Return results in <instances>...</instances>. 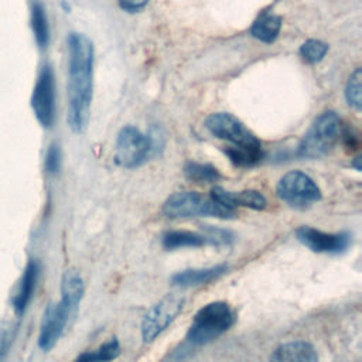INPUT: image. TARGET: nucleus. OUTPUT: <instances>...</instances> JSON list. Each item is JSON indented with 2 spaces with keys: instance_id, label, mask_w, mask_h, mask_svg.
Returning a JSON list of instances; mask_svg holds the SVG:
<instances>
[{
  "instance_id": "25",
  "label": "nucleus",
  "mask_w": 362,
  "mask_h": 362,
  "mask_svg": "<svg viewBox=\"0 0 362 362\" xmlns=\"http://www.w3.org/2000/svg\"><path fill=\"white\" fill-rule=\"evenodd\" d=\"M61 167V148L57 143H52L45 154V170L49 174H55Z\"/></svg>"
},
{
  "instance_id": "26",
  "label": "nucleus",
  "mask_w": 362,
  "mask_h": 362,
  "mask_svg": "<svg viewBox=\"0 0 362 362\" xmlns=\"http://www.w3.org/2000/svg\"><path fill=\"white\" fill-rule=\"evenodd\" d=\"M148 3V0H119V4L122 6V8L127 10V11H136L141 7H144Z\"/></svg>"
},
{
  "instance_id": "8",
  "label": "nucleus",
  "mask_w": 362,
  "mask_h": 362,
  "mask_svg": "<svg viewBox=\"0 0 362 362\" xmlns=\"http://www.w3.org/2000/svg\"><path fill=\"white\" fill-rule=\"evenodd\" d=\"M205 127L218 139L232 143L238 147H262L260 140L233 115L214 113L205 120Z\"/></svg>"
},
{
  "instance_id": "2",
  "label": "nucleus",
  "mask_w": 362,
  "mask_h": 362,
  "mask_svg": "<svg viewBox=\"0 0 362 362\" xmlns=\"http://www.w3.org/2000/svg\"><path fill=\"white\" fill-rule=\"evenodd\" d=\"M235 324V314L228 303L212 301L201 307L188 328L187 339L192 345H205Z\"/></svg>"
},
{
  "instance_id": "21",
  "label": "nucleus",
  "mask_w": 362,
  "mask_h": 362,
  "mask_svg": "<svg viewBox=\"0 0 362 362\" xmlns=\"http://www.w3.org/2000/svg\"><path fill=\"white\" fill-rule=\"evenodd\" d=\"M223 151L229 157V160L238 167H253L263 158L262 147L229 146Z\"/></svg>"
},
{
  "instance_id": "17",
  "label": "nucleus",
  "mask_w": 362,
  "mask_h": 362,
  "mask_svg": "<svg viewBox=\"0 0 362 362\" xmlns=\"http://www.w3.org/2000/svg\"><path fill=\"white\" fill-rule=\"evenodd\" d=\"M83 291L85 287L81 274L74 269L66 270L61 279V298L65 300L72 308L78 310Z\"/></svg>"
},
{
  "instance_id": "24",
  "label": "nucleus",
  "mask_w": 362,
  "mask_h": 362,
  "mask_svg": "<svg viewBox=\"0 0 362 362\" xmlns=\"http://www.w3.org/2000/svg\"><path fill=\"white\" fill-rule=\"evenodd\" d=\"M327 51H328V45L320 40H308L300 48L301 57L310 64H315L321 61L327 54Z\"/></svg>"
},
{
  "instance_id": "15",
  "label": "nucleus",
  "mask_w": 362,
  "mask_h": 362,
  "mask_svg": "<svg viewBox=\"0 0 362 362\" xmlns=\"http://www.w3.org/2000/svg\"><path fill=\"white\" fill-rule=\"evenodd\" d=\"M38 274H40L38 262L35 259H30L24 269L23 277L20 281V287L13 297V307L17 314H23L25 311V308L33 297V293L35 290Z\"/></svg>"
},
{
  "instance_id": "5",
  "label": "nucleus",
  "mask_w": 362,
  "mask_h": 362,
  "mask_svg": "<svg viewBox=\"0 0 362 362\" xmlns=\"http://www.w3.org/2000/svg\"><path fill=\"white\" fill-rule=\"evenodd\" d=\"M154 154V140L133 126L120 130L116 140V161L124 168H136Z\"/></svg>"
},
{
  "instance_id": "19",
  "label": "nucleus",
  "mask_w": 362,
  "mask_h": 362,
  "mask_svg": "<svg viewBox=\"0 0 362 362\" xmlns=\"http://www.w3.org/2000/svg\"><path fill=\"white\" fill-rule=\"evenodd\" d=\"M119 355H120V344L117 338L113 337L99 348L81 354L72 362H110L116 359Z\"/></svg>"
},
{
  "instance_id": "20",
  "label": "nucleus",
  "mask_w": 362,
  "mask_h": 362,
  "mask_svg": "<svg viewBox=\"0 0 362 362\" xmlns=\"http://www.w3.org/2000/svg\"><path fill=\"white\" fill-rule=\"evenodd\" d=\"M31 27L38 47L45 48L49 41V25L45 8L40 1H35L31 6Z\"/></svg>"
},
{
  "instance_id": "11",
  "label": "nucleus",
  "mask_w": 362,
  "mask_h": 362,
  "mask_svg": "<svg viewBox=\"0 0 362 362\" xmlns=\"http://www.w3.org/2000/svg\"><path fill=\"white\" fill-rule=\"evenodd\" d=\"M297 239L315 253L338 255L348 249L351 243V235L348 232H324L307 225L300 226L296 230Z\"/></svg>"
},
{
  "instance_id": "12",
  "label": "nucleus",
  "mask_w": 362,
  "mask_h": 362,
  "mask_svg": "<svg viewBox=\"0 0 362 362\" xmlns=\"http://www.w3.org/2000/svg\"><path fill=\"white\" fill-rule=\"evenodd\" d=\"M211 198H214L221 205H223L229 209H233V211L236 206H245V208L260 211V209H264L267 205L264 195L256 189H245V191H239V192H232L222 187H214L211 191Z\"/></svg>"
},
{
  "instance_id": "18",
  "label": "nucleus",
  "mask_w": 362,
  "mask_h": 362,
  "mask_svg": "<svg viewBox=\"0 0 362 362\" xmlns=\"http://www.w3.org/2000/svg\"><path fill=\"white\" fill-rule=\"evenodd\" d=\"M281 28V18L276 14L266 13L260 16L250 28V34L263 42H273Z\"/></svg>"
},
{
  "instance_id": "3",
  "label": "nucleus",
  "mask_w": 362,
  "mask_h": 362,
  "mask_svg": "<svg viewBox=\"0 0 362 362\" xmlns=\"http://www.w3.org/2000/svg\"><path fill=\"white\" fill-rule=\"evenodd\" d=\"M344 124L335 112H324L311 124L298 144L297 154L303 158H318L325 156L341 140Z\"/></svg>"
},
{
  "instance_id": "22",
  "label": "nucleus",
  "mask_w": 362,
  "mask_h": 362,
  "mask_svg": "<svg viewBox=\"0 0 362 362\" xmlns=\"http://www.w3.org/2000/svg\"><path fill=\"white\" fill-rule=\"evenodd\" d=\"M185 177L194 182H215L221 178L219 171L206 163L188 161L184 167Z\"/></svg>"
},
{
  "instance_id": "13",
  "label": "nucleus",
  "mask_w": 362,
  "mask_h": 362,
  "mask_svg": "<svg viewBox=\"0 0 362 362\" xmlns=\"http://www.w3.org/2000/svg\"><path fill=\"white\" fill-rule=\"evenodd\" d=\"M228 264H216L202 269H185L171 276V284L177 287H197L211 283L228 272Z\"/></svg>"
},
{
  "instance_id": "1",
  "label": "nucleus",
  "mask_w": 362,
  "mask_h": 362,
  "mask_svg": "<svg viewBox=\"0 0 362 362\" xmlns=\"http://www.w3.org/2000/svg\"><path fill=\"white\" fill-rule=\"evenodd\" d=\"M68 124L81 133L88 123L93 88V45L79 33L68 37Z\"/></svg>"
},
{
  "instance_id": "9",
  "label": "nucleus",
  "mask_w": 362,
  "mask_h": 362,
  "mask_svg": "<svg viewBox=\"0 0 362 362\" xmlns=\"http://www.w3.org/2000/svg\"><path fill=\"white\" fill-rule=\"evenodd\" d=\"M34 115L41 126L51 127L55 120V79L49 65H44L31 96Z\"/></svg>"
},
{
  "instance_id": "6",
  "label": "nucleus",
  "mask_w": 362,
  "mask_h": 362,
  "mask_svg": "<svg viewBox=\"0 0 362 362\" xmlns=\"http://www.w3.org/2000/svg\"><path fill=\"white\" fill-rule=\"evenodd\" d=\"M184 303H185V298L175 293L167 294L158 303H156L143 317L141 328H140L143 341L151 342L164 329H167V327L181 313Z\"/></svg>"
},
{
  "instance_id": "16",
  "label": "nucleus",
  "mask_w": 362,
  "mask_h": 362,
  "mask_svg": "<svg viewBox=\"0 0 362 362\" xmlns=\"http://www.w3.org/2000/svg\"><path fill=\"white\" fill-rule=\"evenodd\" d=\"M209 245L208 238L204 233L192 230H170L163 236V247L167 250H175L182 247H201Z\"/></svg>"
},
{
  "instance_id": "10",
  "label": "nucleus",
  "mask_w": 362,
  "mask_h": 362,
  "mask_svg": "<svg viewBox=\"0 0 362 362\" xmlns=\"http://www.w3.org/2000/svg\"><path fill=\"white\" fill-rule=\"evenodd\" d=\"M76 313L65 300H59L58 303H51L47 305L38 335V346L48 352L55 346L58 339L61 338L71 315Z\"/></svg>"
},
{
  "instance_id": "7",
  "label": "nucleus",
  "mask_w": 362,
  "mask_h": 362,
  "mask_svg": "<svg viewBox=\"0 0 362 362\" xmlns=\"http://www.w3.org/2000/svg\"><path fill=\"white\" fill-rule=\"evenodd\" d=\"M276 191L281 201L293 206H307L321 198V191L315 181L297 170L284 174L277 182Z\"/></svg>"
},
{
  "instance_id": "4",
  "label": "nucleus",
  "mask_w": 362,
  "mask_h": 362,
  "mask_svg": "<svg viewBox=\"0 0 362 362\" xmlns=\"http://www.w3.org/2000/svg\"><path fill=\"white\" fill-rule=\"evenodd\" d=\"M163 214L168 218H191V216H214L221 219L235 218V211L229 209L211 197H205L195 191H180L170 195L164 205Z\"/></svg>"
},
{
  "instance_id": "23",
  "label": "nucleus",
  "mask_w": 362,
  "mask_h": 362,
  "mask_svg": "<svg viewBox=\"0 0 362 362\" xmlns=\"http://www.w3.org/2000/svg\"><path fill=\"white\" fill-rule=\"evenodd\" d=\"M345 98L349 106L361 110L362 107V71L356 68L348 78L346 88H345Z\"/></svg>"
},
{
  "instance_id": "27",
  "label": "nucleus",
  "mask_w": 362,
  "mask_h": 362,
  "mask_svg": "<svg viewBox=\"0 0 362 362\" xmlns=\"http://www.w3.org/2000/svg\"><path fill=\"white\" fill-rule=\"evenodd\" d=\"M354 165H355V168L358 170V171H361V157H356V160H355V163H354Z\"/></svg>"
},
{
  "instance_id": "14",
  "label": "nucleus",
  "mask_w": 362,
  "mask_h": 362,
  "mask_svg": "<svg viewBox=\"0 0 362 362\" xmlns=\"http://www.w3.org/2000/svg\"><path fill=\"white\" fill-rule=\"evenodd\" d=\"M270 362H318V354L307 341H290L273 351Z\"/></svg>"
}]
</instances>
